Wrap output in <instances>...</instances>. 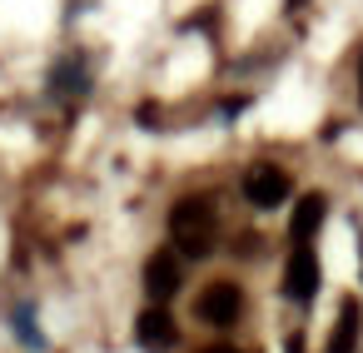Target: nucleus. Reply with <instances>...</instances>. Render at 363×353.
<instances>
[{
  "label": "nucleus",
  "instance_id": "f257e3e1",
  "mask_svg": "<svg viewBox=\"0 0 363 353\" xmlns=\"http://www.w3.org/2000/svg\"><path fill=\"white\" fill-rule=\"evenodd\" d=\"M169 234H174L184 259H204L209 244H214V199H204V194L179 199L169 209Z\"/></svg>",
  "mask_w": 363,
  "mask_h": 353
},
{
  "label": "nucleus",
  "instance_id": "f03ea898",
  "mask_svg": "<svg viewBox=\"0 0 363 353\" xmlns=\"http://www.w3.org/2000/svg\"><path fill=\"white\" fill-rule=\"evenodd\" d=\"M244 199H249L254 209H279V204L289 199V174H284L279 164H249V174H244Z\"/></svg>",
  "mask_w": 363,
  "mask_h": 353
},
{
  "label": "nucleus",
  "instance_id": "7ed1b4c3",
  "mask_svg": "<svg viewBox=\"0 0 363 353\" xmlns=\"http://www.w3.org/2000/svg\"><path fill=\"white\" fill-rule=\"evenodd\" d=\"M239 308H244L239 284H209V288L199 293V303H194L199 323H214V328H229V323L239 318Z\"/></svg>",
  "mask_w": 363,
  "mask_h": 353
},
{
  "label": "nucleus",
  "instance_id": "20e7f679",
  "mask_svg": "<svg viewBox=\"0 0 363 353\" xmlns=\"http://www.w3.org/2000/svg\"><path fill=\"white\" fill-rule=\"evenodd\" d=\"M284 293H289L294 303H308V298L318 293V259H313V249H308V244H298V249L289 254V269H284Z\"/></svg>",
  "mask_w": 363,
  "mask_h": 353
},
{
  "label": "nucleus",
  "instance_id": "39448f33",
  "mask_svg": "<svg viewBox=\"0 0 363 353\" xmlns=\"http://www.w3.org/2000/svg\"><path fill=\"white\" fill-rule=\"evenodd\" d=\"M174 288H179V259H174V249L150 254V264H145V293L155 303H164V298H174Z\"/></svg>",
  "mask_w": 363,
  "mask_h": 353
},
{
  "label": "nucleus",
  "instance_id": "423d86ee",
  "mask_svg": "<svg viewBox=\"0 0 363 353\" xmlns=\"http://www.w3.org/2000/svg\"><path fill=\"white\" fill-rule=\"evenodd\" d=\"M135 338H140V348L164 353V348H174V318L155 303V308H145V313L135 318Z\"/></svg>",
  "mask_w": 363,
  "mask_h": 353
},
{
  "label": "nucleus",
  "instance_id": "0eeeda50",
  "mask_svg": "<svg viewBox=\"0 0 363 353\" xmlns=\"http://www.w3.org/2000/svg\"><path fill=\"white\" fill-rule=\"evenodd\" d=\"M323 214H328V199H323V194H303V199L294 204V219H289V239H294V244H308V239L318 234Z\"/></svg>",
  "mask_w": 363,
  "mask_h": 353
},
{
  "label": "nucleus",
  "instance_id": "6e6552de",
  "mask_svg": "<svg viewBox=\"0 0 363 353\" xmlns=\"http://www.w3.org/2000/svg\"><path fill=\"white\" fill-rule=\"evenodd\" d=\"M50 90H55V95H85V90H90L85 60H80V55H65V60L50 70Z\"/></svg>",
  "mask_w": 363,
  "mask_h": 353
},
{
  "label": "nucleus",
  "instance_id": "1a4fd4ad",
  "mask_svg": "<svg viewBox=\"0 0 363 353\" xmlns=\"http://www.w3.org/2000/svg\"><path fill=\"white\" fill-rule=\"evenodd\" d=\"M358 348V298H343L338 303V328L328 338V353H353Z\"/></svg>",
  "mask_w": 363,
  "mask_h": 353
},
{
  "label": "nucleus",
  "instance_id": "9d476101",
  "mask_svg": "<svg viewBox=\"0 0 363 353\" xmlns=\"http://www.w3.org/2000/svg\"><path fill=\"white\" fill-rule=\"evenodd\" d=\"M155 120H160V105H140V125H145V130H160Z\"/></svg>",
  "mask_w": 363,
  "mask_h": 353
},
{
  "label": "nucleus",
  "instance_id": "9b49d317",
  "mask_svg": "<svg viewBox=\"0 0 363 353\" xmlns=\"http://www.w3.org/2000/svg\"><path fill=\"white\" fill-rule=\"evenodd\" d=\"M284 353H303V338H298V333H294V338H289V343H284Z\"/></svg>",
  "mask_w": 363,
  "mask_h": 353
},
{
  "label": "nucleus",
  "instance_id": "f8f14e48",
  "mask_svg": "<svg viewBox=\"0 0 363 353\" xmlns=\"http://www.w3.org/2000/svg\"><path fill=\"white\" fill-rule=\"evenodd\" d=\"M214 353H239V348H214Z\"/></svg>",
  "mask_w": 363,
  "mask_h": 353
},
{
  "label": "nucleus",
  "instance_id": "ddd939ff",
  "mask_svg": "<svg viewBox=\"0 0 363 353\" xmlns=\"http://www.w3.org/2000/svg\"><path fill=\"white\" fill-rule=\"evenodd\" d=\"M289 6H303V0H289Z\"/></svg>",
  "mask_w": 363,
  "mask_h": 353
}]
</instances>
